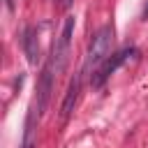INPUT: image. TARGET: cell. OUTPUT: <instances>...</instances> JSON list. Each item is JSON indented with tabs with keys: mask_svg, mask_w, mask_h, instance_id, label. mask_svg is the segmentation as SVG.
I'll list each match as a JSON object with an SVG mask.
<instances>
[{
	"mask_svg": "<svg viewBox=\"0 0 148 148\" xmlns=\"http://www.w3.org/2000/svg\"><path fill=\"white\" fill-rule=\"evenodd\" d=\"M134 53H136V49H134V46H125V49H120L118 53H113L111 58H106V62H104V65L95 72V76H92V88H102V86H104V81H106V79H109V76H111V74H113L123 62H127Z\"/></svg>",
	"mask_w": 148,
	"mask_h": 148,
	"instance_id": "2",
	"label": "cell"
},
{
	"mask_svg": "<svg viewBox=\"0 0 148 148\" xmlns=\"http://www.w3.org/2000/svg\"><path fill=\"white\" fill-rule=\"evenodd\" d=\"M111 44H113V28L111 25H104L95 32L92 42H90V49H88V58H86V69L90 67H97L109 53H111Z\"/></svg>",
	"mask_w": 148,
	"mask_h": 148,
	"instance_id": "1",
	"label": "cell"
},
{
	"mask_svg": "<svg viewBox=\"0 0 148 148\" xmlns=\"http://www.w3.org/2000/svg\"><path fill=\"white\" fill-rule=\"evenodd\" d=\"M51 88H53V62H46V67L42 69V79H39V88H37V102H35V111L42 118L49 99H51Z\"/></svg>",
	"mask_w": 148,
	"mask_h": 148,
	"instance_id": "4",
	"label": "cell"
},
{
	"mask_svg": "<svg viewBox=\"0 0 148 148\" xmlns=\"http://www.w3.org/2000/svg\"><path fill=\"white\" fill-rule=\"evenodd\" d=\"M23 44H25V53H28V60H30V62H35V60H37V37H35L32 28H28V30H25Z\"/></svg>",
	"mask_w": 148,
	"mask_h": 148,
	"instance_id": "6",
	"label": "cell"
},
{
	"mask_svg": "<svg viewBox=\"0 0 148 148\" xmlns=\"http://www.w3.org/2000/svg\"><path fill=\"white\" fill-rule=\"evenodd\" d=\"M72 2H74V0H60V5H62V7H69Z\"/></svg>",
	"mask_w": 148,
	"mask_h": 148,
	"instance_id": "7",
	"label": "cell"
},
{
	"mask_svg": "<svg viewBox=\"0 0 148 148\" xmlns=\"http://www.w3.org/2000/svg\"><path fill=\"white\" fill-rule=\"evenodd\" d=\"M143 18H148V2H146V7H143Z\"/></svg>",
	"mask_w": 148,
	"mask_h": 148,
	"instance_id": "8",
	"label": "cell"
},
{
	"mask_svg": "<svg viewBox=\"0 0 148 148\" xmlns=\"http://www.w3.org/2000/svg\"><path fill=\"white\" fill-rule=\"evenodd\" d=\"M79 92H81V74H76L72 79V83H69V88L65 92V99H62V106H60V116L65 120L72 116V111H74V106L79 102Z\"/></svg>",
	"mask_w": 148,
	"mask_h": 148,
	"instance_id": "5",
	"label": "cell"
},
{
	"mask_svg": "<svg viewBox=\"0 0 148 148\" xmlns=\"http://www.w3.org/2000/svg\"><path fill=\"white\" fill-rule=\"evenodd\" d=\"M72 30H74V18H65V25H62V32H60V39H58V46L53 49V60H56V72H62L65 65H67V56H69V42H72Z\"/></svg>",
	"mask_w": 148,
	"mask_h": 148,
	"instance_id": "3",
	"label": "cell"
}]
</instances>
